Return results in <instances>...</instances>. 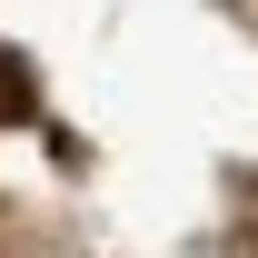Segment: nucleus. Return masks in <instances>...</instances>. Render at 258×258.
I'll return each mask as SVG.
<instances>
[{"label":"nucleus","mask_w":258,"mask_h":258,"mask_svg":"<svg viewBox=\"0 0 258 258\" xmlns=\"http://www.w3.org/2000/svg\"><path fill=\"white\" fill-rule=\"evenodd\" d=\"M0 109H20V70H10V60H0Z\"/></svg>","instance_id":"obj_1"}]
</instances>
